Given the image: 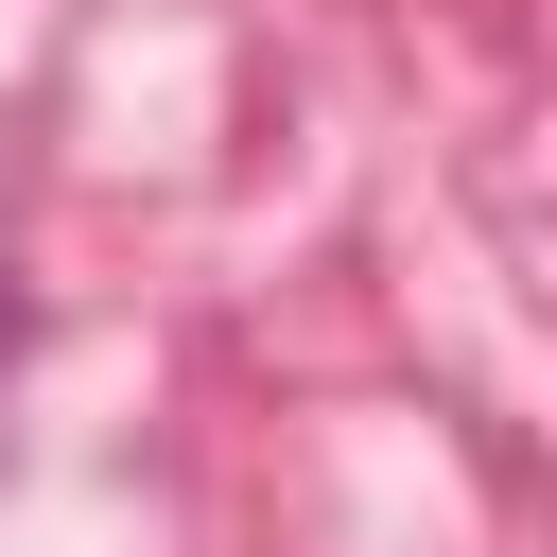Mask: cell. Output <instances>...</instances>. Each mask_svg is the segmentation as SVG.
Instances as JSON below:
<instances>
[{"label": "cell", "instance_id": "1", "mask_svg": "<svg viewBox=\"0 0 557 557\" xmlns=\"http://www.w3.org/2000/svg\"><path fill=\"white\" fill-rule=\"evenodd\" d=\"M17 331H35V296H17V261H0V366H17Z\"/></svg>", "mask_w": 557, "mask_h": 557}]
</instances>
